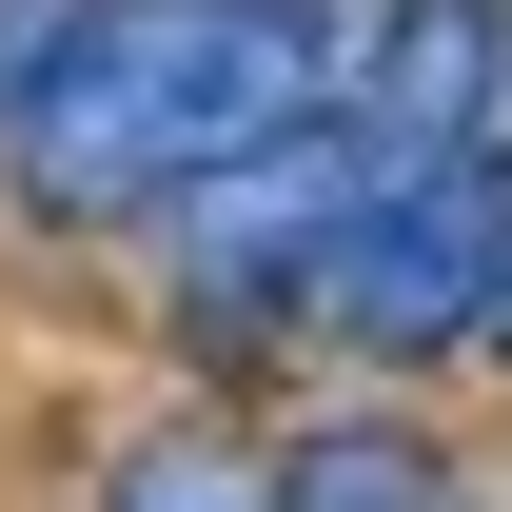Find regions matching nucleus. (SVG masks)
Returning a JSON list of instances; mask_svg holds the SVG:
<instances>
[{"label": "nucleus", "mask_w": 512, "mask_h": 512, "mask_svg": "<svg viewBox=\"0 0 512 512\" xmlns=\"http://www.w3.org/2000/svg\"><path fill=\"white\" fill-rule=\"evenodd\" d=\"M335 79H355V20L335 0H79L60 79L0 119V197L40 237H138L158 197L316 138Z\"/></svg>", "instance_id": "1"}, {"label": "nucleus", "mask_w": 512, "mask_h": 512, "mask_svg": "<svg viewBox=\"0 0 512 512\" xmlns=\"http://www.w3.org/2000/svg\"><path fill=\"white\" fill-rule=\"evenodd\" d=\"M493 276H512V158H414V178L355 158V217H335V276H316V355L453 375V355H493Z\"/></svg>", "instance_id": "2"}, {"label": "nucleus", "mask_w": 512, "mask_h": 512, "mask_svg": "<svg viewBox=\"0 0 512 512\" xmlns=\"http://www.w3.org/2000/svg\"><path fill=\"white\" fill-rule=\"evenodd\" d=\"M335 217H355V138H276V158H237V178H197L138 217V256H158V316H178V355H217V375H256L276 335H316V276H335Z\"/></svg>", "instance_id": "3"}, {"label": "nucleus", "mask_w": 512, "mask_h": 512, "mask_svg": "<svg viewBox=\"0 0 512 512\" xmlns=\"http://www.w3.org/2000/svg\"><path fill=\"white\" fill-rule=\"evenodd\" d=\"M335 138L414 178V158H512V0H375L355 20V79H335Z\"/></svg>", "instance_id": "4"}, {"label": "nucleus", "mask_w": 512, "mask_h": 512, "mask_svg": "<svg viewBox=\"0 0 512 512\" xmlns=\"http://www.w3.org/2000/svg\"><path fill=\"white\" fill-rule=\"evenodd\" d=\"M276 493L296 512H493L414 414H316V434H276Z\"/></svg>", "instance_id": "5"}, {"label": "nucleus", "mask_w": 512, "mask_h": 512, "mask_svg": "<svg viewBox=\"0 0 512 512\" xmlns=\"http://www.w3.org/2000/svg\"><path fill=\"white\" fill-rule=\"evenodd\" d=\"M99 512H296V493H276V453H256L237 414H178V434H138L119 473H99Z\"/></svg>", "instance_id": "6"}, {"label": "nucleus", "mask_w": 512, "mask_h": 512, "mask_svg": "<svg viewBox=\"0 0 512 512\" xmlns=\"http://www.w3.org/2000/svg\"><path fill=\"white\" fill-rule=\"evenodd\" d=\"M60 40H79V0H0V119L60 79Z\"/></svg>", "instance_id": "7"}, {"label": "nucleus", "mask_w": 512, "mask_h": 512, "mask_svg": "<svg viewBox=\"0 0 512 512\" xmlns=\"http://www.w3.org/2000/svg\"><path fill=\"white\" fill-rule=\"evenodd\" d=\"M493 355H512V276H493Z\"/></svg>", "instance_id": "8"}]
</instances>
